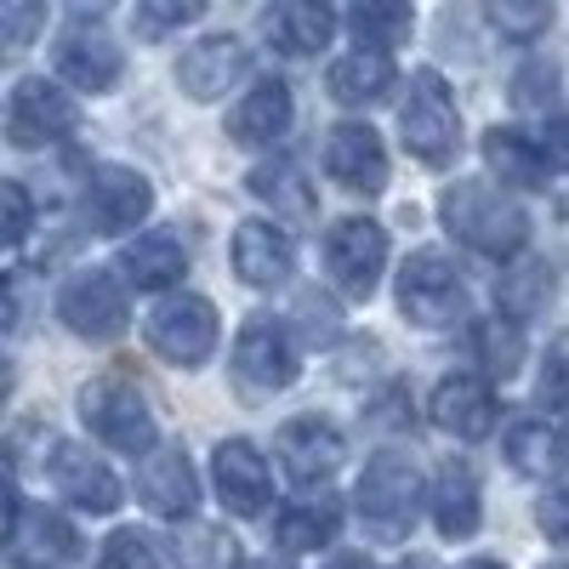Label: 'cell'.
<instances>
[{
	"instance_id": "12",
	"label": "cell",
	"mask_w": 569,
	"mask_h": 569,
	"mask_svg": "<svg viewBox=\"0 0 569 569\" xmlns=\"http://www.w3.org/2000/svg\"><path fill=\"white\" fill-rule=\"evenodd\" d=\"M12 525H7V547H12V569H58L80 552V536L69 530V518L46 512V507H29L12 485Z\"/></svg>"
},
{
	"instance_id": "32",
	"label": "cell",
	"mask_w": 569,
	"mask_h": 569,
	"mask_svg": "<svg viewBox=\"0 0 569 569\" xmlns=\"http://www.w3.org/2000/svg\"><path fill=\"white\" fill-rule=\"evenodd\" d=\"M171 558L177 569H233L240 563V541L217 525H182L171 541Z\"/></svg>"
},
{
	"instance_id": "44",
	"label": "cell",
	"mask_w": 569,
	"mask_h": 569,
	"mask_svg": "<svg viewBox=\"0 0 569 569\" xmlns=\"http://www.w3.org/2000/svg\"><path fill=\"white\" fill-rule=\"evenodd\" d=\"M547 154H569V114L547 126Z\"/></svg>"
},
{
	"instance_id": "45",
	"label": "cell",
	"mask_w": 569,
	"mask_h": 569,
	"mask_svg": "<svg viewBox=\"0 0 569 569\" xmlns=\"http://www.w3.org/2000/svg\"><path fill=\"white\" fill-rule=\"evenodd\" d=\"M325 569H376V563H370L365 552H337V558H330Z\"/></svg>"
},
{
	"instance_id": "36",
	"label": "cell",
	"mask_w": 569,
	"mask_h": 569,
	"mask_svg": "<svg viewBox=\"0 0 569 569\" xmlns=\"http://www.w3.org/2000/svg\"><path fill=\"white\" fill-rule=\"evenodd\" d=\"M194 18H200V0H137L131 29H137V40H166V34L188 29Z\"/></svg>"
},
{
	"instance_id": "34",
	"label": "cell",
	"mask_w": 569,
	"mask_h": 569,
	"mask_svg": "<svg viewBox=\"0 0 569 569\" xmlns=\"http://www.w3.org/2000/svg\"><path fill=\"white\" fill-rule=\"evenodd\" d=\"M472 348H479V365L490 376H518V365H525V325H512V319H479V330H472Z\"/></svg>"
},
{
	"instance_id": "20",
	"label": "cell",
	"mask_w": 569,
	"mask_h": 569,
	"mask_svg": "<svg viewBox=\"0 0 569 569\" xmlns=\"http://www.w3.org/2000/svg\"><path fill=\"white\" fill-rule=\"evenodd\" d=\"M427 416H433V427H445L450 439H485L496 427V393L485 376H445V382L433 388V399H427Z\"/></svg>"
},
{
	"instance_id": "38",
	"label": "cell",
	"mask_w": 569,
	"mask_h": 569,
	"mask_svg": "<svg viewBox=\"0 0 569 569\" xmlns=\"http://www.w3.org/2000/svg\"><path fill=\"white\" fill-rule=\"evenodd\" d=\"M98 569H160V547L142 530H114L98 552Z\"/></svg>"
},
{
	"instance_id": "9",
	"label": "cell",
	"mask_w": 569,
	"mask_h": 569,
	"mask_svg": "<svg viewBox=\"0 0 569 569\" xmlns=\"http://www.w3.org/2000/svg\"><path fill=\"white\" fill-rule=\"evenodd\" d=\"M74 126H80V109L58 80L23 74L12 86V98H7V142L12 149H46V142L69 137Z\"/></svg>"
},
{
	"instance_id": "8",
	"label": "cell",
	"mask_w": 569,
	"mask_h": 569,
	"mask_svg": "<svg viewBox=\"0 0 569 569\" xmlns=\"http://www.w3.org/2000/svg\"><path fill=\"white\" fill-rule=\"evenodd\" d=\"M58 319L74 330L80 342H114L131 325L126 308V284L109 268H80L58 284Z\"/></svg>"
},
{
	"instance_id": "4",
	"label": "cell",
	"mask_w": 569,
	"mask_h": 569,
	"mask_svg": "<svg viewBox=\"0 0 569 569\" xmlns=\"http://www.w3.org/2000/svg\"><path fill=\"white\" fill-rule=\"evenodd\" d=\"M80 421L120 456H142V461L154 456L149 399H142L137 382H126V376H98V382H86L80 388Z\"/></svg>"
},
{
	"instance_id": "17",
	"label": "cell",
	"mask_w": 569,
	"mask_h": 569,
	"mask_svg": "<svg viewBox=\"0 0 569 569\" xmlns=\"http://www.w3.org/2000/svg\"><path fill=\"white\" fill-rule=\"evenodd\" d=\"M211 479H217V496L233 518H257L273 496V472L251 439H222L211 456Z\"/></svg>"
},
{
	"instance_id": "26",
	"label": "cell",
	"mask_w": 569,
	"mask_h": 569,
	"mask_svg": "<svg viewBox=\"0 0 569 569\" xmlns=\"http://www.w3.org/2000/svg\"><path fill=\"white\" fill-rule=\"evenodd\" d=\"M188 268V251L171 228H149L137 233V240H126L120 251V273L137 284V291H166V284H177Z\"/></svg>"
},
{
	"instance_id": "15",
	"label": "cell",
	"mask_w": 569,
	"mask_h": 569,
	"mask_svg": "<svg viewBox=\"0 0 569 569\" xmlns=\"http://www.w3.org/2000/svg\"><path fill=\"white\" fill-rule=\"evenodd\" d=\"M126 58L114 34L98 23V18H74L63 34H58V74L74 86V91H109L120 80Z\"/></svg>"
},
{
	"instance_id": "41",
	"label": "cell",
	"mask_w": 569,
	"mask_h": 569,
	"mask_svg": "<svg viewBox=\"0 0 569 569\" xmlns=\"http://www.w3.org/2000/svg\"><path fill=\"white\" fill-rule=\"evenodd\" d=\"M0 206H7V222H0V233H7V246L18 251L29 240V228H34V206H29V188L18 177L0 182Z\"/></svg>"
},
{
	"instance_id": "43",
	"label": "cell",
	"mask_w": 569,
	"mask_h": 569,
	"mask_svg": "<svg viewBox=\"0 0 569 569\" xmlns=\"http://www.w3.org/2000/svg\"><path fill=\"white\" fill-rule=\"evenodd\" d=\"M536 525L547 530V541L569 547V485H558V490H547V496H541V507H536Z\"/></svg>"
},
{
	"instance_id": "47",
	"label": "cell",
	"mask_w": 569,
	"mask_h": 569,
	"mask_svg": "<svg viewBox=\"0 0 569 569\" xmlns=\"http://www.w3.org/2000/svg\"><path fill=\"white\" fill-rule=\"evenodd\" d=\"M399 569H427V563H399Z\"/></svg>"
},
{
	"instance_id": "3",
	"label": "cell",
	"mask_w": 569,
	"mask_h": 569,
	"mask_svg": "<svg viewBox=\"0 0 569 569\" xmlns=\"http://www.w3.org/2000/svg\"><path fill=\"white\" fill-rule=\"evenodd\" d=\"M353 507L365 518V530L376 541H405L416 512H421V472L405 456H376L365 461L359 485H353Z\"/></svg>"
},
{
	"instance_id": "31",
	"label": "cell",
	"mask_w": 569,
	"mask_h": 569,
	"mask_svg": "<svg viewBox=\"0 0 569 569\" xmlns=\"http://www.w3.org/2000/svg\"><path fill=\"white\" fill-rule=\"evenodd\" d=\"M496 302H501V319H512V325L547 313V302H552V268H547V262H518V268H507V273L496 279Z\"/></svg>"
},
{
	"instance_id": "23",
	"label": "cell",
	"mask_w": 569,
	"mask_h": 569,
	"mask_svg": "<svg viewBox=\"0 0 569 569\" xmlns=\"http://www.w3.org/2000/svg\"><path fill=\"white\" fill-rule=\"evenodd\" d=\"M262 34L284 58H313L330 46V34H337V12L313 7V0H279V7L262 12Z\"/></svg>"
},
{
	"instance_id": "29",
	"label": "cell",
	"mask_w": 569,
	"mask_h": 569,
	"mask_svg": "<svg viewBox=\"0 0 569 569\" xmlns=\"http://www.w3.org/2000/svg\"><path fill=\"white\" fill-rule=\"evenodd\" d=\"M342 530V501L337 496H319V501H297L273 518V547L279 552H319L330 547Z\"/></svg>"
},
{
	"instance_id": "39",
	"label": "cell",
	"mask_w": 569,
	"mask_h": 569,
	"mask_svg": "<svg viewBox=\"0 0 569 569\" xmlns=\"http://www.w3.org/2000/svg\"><path fill=\"white\" fill-rule=\"evenodd\" d=\"M512 103L518 109H552L558 103V69L547 58H530L525 69L512 74Z\"/></svg>"
},
{
	"instance_id": "30",
	"label": "cell",
	"mask_w": 569,
	"mask_h": 569,
	"mask_svg": "<svg viewBox=\"0 0 569 569\" xmlns=\"http://www.w3.org/2000/svg\"><path fill=\"white\" fill-rule=\"evenodd\" d=\"M246 182H251V194H257L262 206H273V217H284V222H313V217H319L313 188L302 182V171H297L291 160H268V166H257Z\"/></svg>"
},
{
	"instance_id": "11",
	"label": "cell",
	"mask_w": 569,
	"mask_h": 569,
	"mask_svg": "<svg viewBox=\"0 0 569 569\" xmlns=\"http://www.w3.org/2000/svg\"><path fill=\"white\" fill-rule=\"evenodd\" d=\"M154 211V188L137 166H91L86 171V222L91 233H131Z\"/></svg>"
},
{
	"instance_id": "13",
	"label": "cell",
	"mask_w": 569,
	"mask_h": 569,
	"mask_svg": "<svg viewBox=\"0 0 569 569\" xmlns=\"http://www.w3.org/2000/svg\"><path fill=\"white\" fill-rule=\"evenodd\" d=\"M246 69H251V46L240 34H206V40H194L182 52L177 86L194 103H217V98H228V91L246 80Z\"/></svg>"
},
{
	"instance_id": "35",
	"label": "cell",
	"mask_w": 569,
	"mask_h": 569,
	"mask_svg": "<svg viewBox=\"0 0 569 569\" xmlns=\"http://www.w3.org/2000/svg\"><path fill=\"white\" fill-rule=\"evenodd\" d=\"M291 337H302L308 348H330L342 337V313H337V302L330 297H319V291H302L297 297V308H291Z\"/></svg>"
},
{
	"instance_id": "10",
	"label": "cell",
	"mask_w": 569,
	"mask_h": 569,
	"mask_svg": "<svg viewBox=\"0 0 569 569\" xmlns=\"http://www.w3.org/2000/svg\"><path fill=\"white\" fill-rule=\"evenodd\" d=\"M233 376L257 393H284L302 376L297 365V337L291 325H279L268 313H251L240 325V342H233Z\"/></svg>"
},
{
	"instance_id": "42",
	"label": "cell",
	"mask_w": 569,
	"mask_h": 569,
	"mask_svg": "<svg viewBox=\"0 0 569 569\" xmlns=\"http://www.w3.org/2000/svg\"><path fill=\"white\" fill-rule=\"evenodd\" d=\"M46 23L40 7H23V0H12V7H0V34H7V52H23V46L34 40V29Z\"/></svg>"
},
{
	"instance_id": "14",
	"label": "cell",
	"mask_w": 569,
	"mask_h": 569,
	"mask_svg": "<svg viewBox=\"0 0 569 569\" xmlns=\"http://www.w3.org/2000/svg\"><path fill=\"white\" fill-rule=\"evenodd\" d=\"M325 171L348 194H382L388 188V149L365 120H342L325 131Z\"/></svg>"
},
{
	"instance_id": "46",
	"label": "cell",
	"mask_w": 569,
	"mask_h": 569,
	"mask_svg": "<svg viewBox=\"0 0 569 569\" xmlns=\"http://www.w3.org/2000/svg\"><path fill=\"white\" fill-rule=\"evenodd\" d=\"M461 569H501V563H490V558H472V563H461Z\"/></svg>"
},
{
	"instance_id": "40",
	"label": "cell",
	"mask_w": 569,
	"mask_h": 569,
	"mask_svg": "<svg viewBox=\"0 0 569 569\" xmlns=\"http://www.w3.org/2000/svg\"><path fill=\"white\" fill-rule=\"evenodd\" d=\"M536 393H541L547 410H569V330H563V337H552V348H547V359H541Z\"/></svg>"
},
{
	"instance_id": "25",
	"label": "cell",
	"mask_w": 569,
	"mask_h": 569,
	"mask_svg": "<svg viewBox=\"0 0 569 569\" xmlns=\"http://www.w3.org/2000/svg\"><path fill=\"white\" fill-rule=\"evenodd\" d=\"M485 166H490L507 188H547L552 154H547V142L525 137L518 126H490V131H485Z\"/></svg>"
},
{
	"instance_id": "1",
	"label": "cell",
	"mask_w": 569,
	"mask_h": 569,
	"mask_svg": "<svg viewBox=\"0 0 569 569\" xmlns=\"http://www.w3.org/2000/svg\"><path fill=\"white\" fill-rule=\"evenodd\" d=\"M439 217H445V228L456 233L467 251L496 257V262L518 257V251H525V240H530L525 206H518L512 194H501L496 182H472V177L467 182H450L445 194H439Z\"/></svg>"
},
{
	"instance_id": "37",
	"label": "cell",
	"mask_w": 569,
	"mask_h": 569,
	"mask_svg": "<svg viewBox=\"0 0 569 569\" xmlns=\"http://www.w3.org/2000/svg\"><path fill=\"white\" fill-rule=\"evenodd\" d=\"M490 23L507 34V40H541L547 29H552V7H541V0H536V7H525V0H496V7H490Z\"/></svg>"
},
{
	"instance_id": "2",
	"label": "cell",
	"mask_w": 569,
	"mask_h": 569,
	"mask_svg": "<svg viewBox=\"0 0 569 569\" xmlns=\"http://www.w3.org/2000/svg\"><path fill=\"white\" fill-rule=\"evenodd\" d=\"M399 131H405V149L421 166H450L461 149V109L450 98V86L439 69H416L410 91L399 103Z\"/></svg>"
},
{
	"instance_id": "48",
	"label": "cell",
	"mask_w": 569,
	"mask_h": 569,
	"mask_svg": "<svg viewBox=\"0 0 569 569\" xmlns=\"http://www.w3.org/2000/svg\"><path fill=\"white\" fill-rule=\"evenodd\" d=\"M547 569H569V558H563V563H547Z\"/></svg>"
},
{
	"instance_id": "18",
	"label": "cell",
	"mask_w": 569,
	"mask_h": 569,
	"mask_svg": "<svg viewBox=\"0 0 569 569\" xmlns=\"http://www.w3.org/2000/svg\"><path fill=\"white\" fill-rule=\"evenodd\" d=\"M342 456H348V439L319 416H297L279 427V461L297 485H325L342 467Z\"/></svg>"
},
{
	"instance_id": "19",
	"label": "cell",
	"mask_w": 569,
	"mask_h": 569,
	"mask_svg": "<svg viewBox=\"0 0 569 569\" xmlns=\"http://www.w3.org/2000/svg\"><path fill=\"white\" fill-rule=\"evenodd\" d=\"M233 273H240L251 291H273L297 273V246L291 233L273 222H240L233 228Z\"/></svg>"
},
{
	"instance_id": "28",
	"label": "cell",
	"mask_w": 569,
	"mask_h": 569,
	"mask_svg": "<svg viewBox=\"0 0 569 569\" xmlns=\"http://www.w3.org/2000/svg\"><path fill=\"white\" fill-rule=\"evenodd\" d=\"M507 461L525 479H558V472H569V433L547 416H530L507 433Z\"/></svg>"
},
{
	"instance_id": "22",
	"label": "cell",
	"mask_w": 569,
	"mask_h": 569,
	"mask_svg": "<svg viewBox=\"0 0 569 569\" xmlns=\"http://www.w3.org/2000/svg\"><path fill=\"white\" fill-rule=\"evenodd\" d=\"M137 496L160 518H188L200 501V479H194V467H188L182 450H154L137 467Z\"/></svg>"
},
{
	"instance_id": "21",
	"label": "cell",
	"mask_w": 569,
	"mask_h": 569,
	"mask_svg": "<svg viewBox=\"0 0 569 569\" xmlns=\"http://www.w3.org/2000/svg\"><path fill=\"white\" fill-rule=\"evenodd\" d=\"M291 114H297L291 86L273 80V74H262L246 98L228 109V137L240 142V149H262V142H279L284 131H291Z\"/></svg>"
},
{
	"instance_id": "33",
	"label": "cell",
	"mask_w": 569,
	"mask_h": 569,
	"mask_svg": "<svg viewBox=\"0 0 569 569\" xmlns=\"http://www.w3.org/2000/svg\"><path fill=\"white\" fill-rule=\"evenodd\" d=\"M348 29L359 34L365 52H388V46H399L416 29V12L410 7H388V0H365V7L348 12Z\"/></svg>"
},
{
	"instance_id": "24",
	"label": "cell",
	"mask_w": 569,
	"mask_h": 569,
	"mask_svg": "<svg viewBox=\"0 0 569 569\" xmlns=\"http://www.w3.org/2000/svg\"><path fill=\"white\" fill-rule=\"evenodd\" d=\"M427 507H433V525L445 541H467L479 536V472H472L467 461H445L439 479H433V496H427Z\"/></svg>"
},
{
	"instance_id": "5",
	"label": "cell",
	"mask_w": 569,
	"mask_h": 569,
	"mask_svg": "<svg viewBox=\"0 0 569 569\" xmlns=\"http://www.w3.org/2000/svg\"><path fill=\"white\" fill-rule=\"evenodd\" d=\"M149 348L177 365V370H200L211 353H217V337H222V325H217V308L211 297H194V291H177L166 297L154 313H149Z\"/></svg>"
},
{
	"instance_id": "16",
	"label": "cell",
	"mask_w": 569,
	"mask_h": 569,
	"mask_svg": "<svg viewBox=\"0 0 569 569\" xmlns=\"http://www.w3.org/2000/svg\"><path fill=\"white\" fill-rule=\"evenodd\" d=\"M46 472H52V490L63 501H74L80 512H114L120 507V479L109 472L103 456H91L74 439H52V456H46Z\"/></svg>"
},
{
	"instance_id": "27",
	"label": "cell",
	"mask_w": 569,
	"mask_h": 569,
	"mask_svg": "<svg viewBox=\"0 0 569 569\" xmlns=\"http://www.w3.org/2000/svg\"><path fill=\"white\" fill-rule=\"evenodd\" d=\"M325 91L337 98L342 109H370V103H382L388 91H393V58L388 52H348V58H337L330 63V74H325Z\"/></svg>"
},
{
	"instance_id": "6",
	"label": "cell",
	"mask_w": 569,
	"mask_h": 569,
	"mask_svg": "<svg viewBox=\"0 0 569 569\" xmlns=\"http://www.w3.org/2000/svg\"><path fill=\"white\" fill-rule=\"evenodd\" d=\"M399 313L421 330H439L456 325L467 313V284L461 268L445 251H410L399 268Z\"/></svg>"
},
{
	"instance_id": "7",
	"label": "cell",
	"mask_w": 569,
	"mask_h": 569,
	"mask_svg": "<svg viewBox=\"0 0 569 569\" xmlns=\"http://www.w3.org/2000/svg\"><path fill=\"white\" fill-rule=\"evenodd\" d=\"M325 268L337 279V291L353 302H370L388 268V228L376 217H342L325 233Z\"/></svg>"
}]
</instances>
